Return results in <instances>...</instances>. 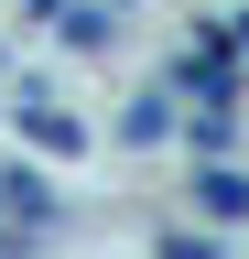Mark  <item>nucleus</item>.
<instances>
[{
	"instance_id": "obj_1",
	"label": "nucleus",
	"mask_w": 249,
	"mask_h": 259,
	"mask_svg": "<svg viewBox=\"0 0 249 259\" xmlns=\"http://www.w3.org/2000/svg\"><path fill=\"white\" fill-rule=\"evenodd\" d=\"M119 11H130V0H33V32H54L65 54H109Z\"/></svg>"
},
{
	"instance_id": "obj_2",
	"label": "nucleus",
	"mask_w": 249,
	"mask_h": 259,
	"mask_svg": "<svg viewBox=\"0 0 249 259\" xmlns=\"http://www.w3.org/2000/svg\"><path fill=\"white\" fill-rule=\"evenodd\" d=\"M11 119H22V130L44 141V162H87V151H98V130H87L76 108H54L44 87H22V97H11Z\"/></svg>"
},
{
	"instance_id": "obj_3",
	"label": "nucleus",
	"mask_w": 249,
	"mask_h": 259,
	"mask_svg": "<svg viewBox=\"0 0 249 259\" xmlns=\"http://www.w3.org/2000/svg\"><path fill=\"white\" fill-rule=\"evenodd\" d=\"M163 87H173V97H195L206 119H228V97H238V65H217V44H184V54L163 65Z\"/></svg>"
},
{
	"instance_id": "obj_4",
	"label": "nucleus",
	"mask_w": 249,
	"mask_h": 259,
	"mask_svg": "<svg viewBox=\"0 0 249 259\" xmlns=\"http://www.w3.org/2000/svg\"><path fill=\"white\" fill-rule=\"evenodd\" d=\"M184 141V97L173 87H141L130 108H119V151H173Z\"/></svg>"
},
{
	"instance_id": "obj_5",
	"label": "nucleus",
	"mask_w": 249,
	"mask_h": 259,
	"mask_svg": "<svg viewBox=\"0 0 249 259\" xmlns=\"http://www.w3.org/2000/svg\"><path fill=\"white\" fill-rule=\"evenodd\" d=\"M195 205H206V227H249V173H238V162H206V173H195Z\"/></svg>"
},
{
	"instance_id": "obj_6",
	"label": "nucleus",
	"mask_w": 249,
	"mask_h": 259,
	"mask_svg": "<svg viewBox=\"0 0 249 259\" xmlns=\"http://www.w3.org/2000/svg\"><path fill=\"white\" fill-rule=\"evenodd\" d=\"M0 205H11L22 227H54V194H44L33 173H22V162H0Z\"/></svg>"
},
{
	"instance_id": "obj_7",
	"label": "nucleus",
	"mask_w": 249,
	"mask_h": 259,
	"mask_svg": "<svg viewBox=\"0 0 249 259\" xmlns=\"http://www.w3.org/2000/svg\"><path fill=\"white\" fill-rule=\"evenodd\" d=\"M152 259H228V238H217V227H163Z\"/></svg>"
},
{
	"instance_id": "obj_8",
	"label": "nucleus",
	"mask_w": 249,
	"mask_h": 259,
	"mask_svg": "<svg viewBox=\"0 0 249 259\" xmlns=\"http://www.w3.org/2000/svg\"><path fill=\"white\" fill-rule=\"evenodd\" d=\"M44 238L54 227H0V259H44Z\"/></svg>"
}]
</instances>
